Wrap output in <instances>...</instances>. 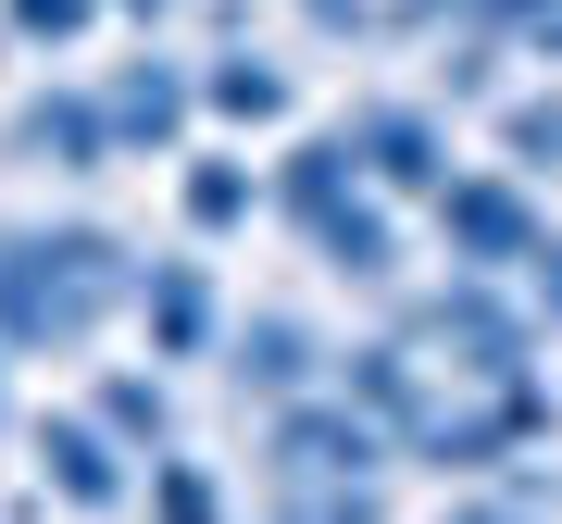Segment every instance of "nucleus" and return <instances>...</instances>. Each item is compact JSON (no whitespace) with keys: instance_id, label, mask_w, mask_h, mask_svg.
<instances>
[{"instance_id":"7","label":"nucleus","mask_w":562,"mask_h":524,"mask_svg":"<svg viewBox=\"0 0 562 524\" xmlns=\"http://www.w3.org/2000/svg\"><path fill=\"white\" fill-rule=\"evenodd\" d=\"M150 524H225V512H213V475H201V463H162V475H150Z\"/></svg>"},{"instance_id":"1","label":"nucleus","mask_w":562,"mask_h":524,"mask_svg":"<svg viewBox=\"0 0 562 524\" xmlns=\"http://www.w3.org/2000/svg\"><path fill=\"white\" fill-rule=\"evenodd\" d=\"M438 238H450L462 262H525V250H538V225H525V201H513V187L450 175V187H438Z\"/></svg>"},{"instance_id":"2","label":"nucleus","mask_w":562,"mask_h":524,"mask_svg":"<svg viewBox=\"0 0 562 524\" xmlns=\"http://www.w3.org/2000/svg\"><path fill=\"white\" fill-rule=\"evenodd\" d=\"M38 475L63 512H125V463L101 449V424H38Z\"/></svg>"},{"instance_id":"5","label":"nucleus","mask_w":562,"mask_h":524,"mask_svg":"<svg viewBox=\"0 0 562 524\" xmlns=\"http://www.w3.org/2000/svg\"><path fill=\"white\" fill-rule=\"evenodd\" d=\"M301 375H313V338H301L288 312H262L250 338H238V387H262V400H288Z\"/></svg>"},{"instance_id":"4","label":"nucleus","mask_w":562,"mask_h":524,"mask_svg":"<svg viewBox=\"0 0 562 524\" xmlns=\"http://www.w3.org/2000/svg\"><path fill=\"white\" fill-rule=\"evenodd\" d=\"M138 324H150V350H176V363H188V350L213 338V287L188 275V262H162V275H138Z\"/></svg>"},{"instance_id":"11","label":"nucleus","mask_w":562,"mask_h":524,"mask_svg":"<svg viewBox=\"0 0 562 524\" xmlns=\"http://www.w3.org/2000/svg\"><path fill=\"white\" fill-rule=\"evenodd\" d=\"M513 162H562V101H525L513 113Z\"/></svg>"},{"instance_id":"10","label":"nucleus","mask_w":562,"mask_h":524,"mask_svg":"<svg viewBox=\"0 0 562 524\" xmlns=\"http://www.w3.org/2000/svg\"><path fill=\"white\" fill-rule=\"evenodd\" d=\"M213 113H288V88L262 62H213Z\"/></svg>"},{"instance_id":"8","label":"nucleus","mask_w":562,"mask_h":524,"mask_svg":"<svg viewBox=\"0 0 562 524\" xmlns=\"http://www.w3.org/2000/svg\"><path fill=\"white\" fill-rule=\"evenodd\" d=\"M250 213V175L238 162H188V225H238Z\"/></svg>"},{"instance_id":"13","label":"nucleus","mask_w":562,"mask_h":524,"mask_svg":"<svg viewBox=\"0 0 562 524\" xmlns=\"http://www.w3.org/2000/svg\"><path fill=\"white\" fill-rule=\"evenodd\" d=\"M450 524H525V512H501V500H475V512H450Z\"/></svg>"},{"instance_id":"9","label":"nucleus","mask_w":562,"mask_h":524,"mask_svg":"<svg viewBox=\"0 0 562 524\" xmlns=\"http://www.w3.org/2000/svg\"><path fill=\"white\" fill-rule=\"evenodd\" d=\"M101 424H113V437H162V387L150 375H113L101 387Z\"/></svg>"},{"instance_id":"6","label":"nucleus","mask_w":562,"mask_h":524,"mask_svg":"<svg viewBox=\"0 0 562 524\" xmlns=\"http://www.w3.org/2000/svg\"><path fill=\"white\" fill-rule=\"evenodd\" d=\"M101 138H113V113H88V101H38V113H25V150H63V162H88Z\"/></svg>"},{"instance_id":"12","label":"nucleus","mask_w":562,"mask_h":524,"mask_svg":"<svg viewBox=\"0 0 562 524\" xmlns=\"http://www.w3.org/2000/svg\"><path fill=\"white\" fill-rule=\"evenodd\" d=\"M25 13V38H63V25H88V0H13Z\"/></svg>"},{"instance_id":"3","label":"nucleus","mask_w":562,"mask_h":524,"mask_svg":"<svg viewBox=\"0 0 562 524\" xmlns=\"http://www.w3.org/2000/svg\"><path fill=\"white\" fill-rule=\"evenodd\" d=\"M350 150L375 162L387 187H425V201L450 187V138H438L425 113H350Z\"/></svg>"}]
</instances>
